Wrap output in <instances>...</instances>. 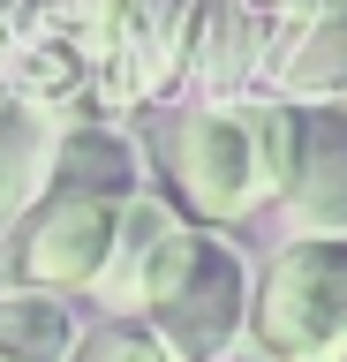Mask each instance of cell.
Segmentation results:
<instances>
[{"label": "cell", "mask_w": 347, "mask_h": 362, "mask_svg": "<svg viewBox=\"0 0 347 362\" xmlns=\"http://www.w3.org/2000/svg\"><path fill=\"white\" fill-rule=\"evenodd\" d=\"M151 174L189 226L227 234L257 219V204L272 197V98L166 113L151 129Z\"/></svg>", "instance_id": "obj_1"}, {"label": "cell", "mask_w": 347, "mask_h": 362, "mask_svg": "<svg viewBox=\"0 0 347 362\" xmlns=\"http://www.w3.org/2000/svg\"><path fill=\"white\" fill-rule=\"evenodd\" d=\"M136 325L159 339L174 362H227V347L249 325V272L242 249L211 226L174 219L151 242L136 272Z\"/></svg>", "instance_id": "obj_2"}, {"label": "cell", "mask_w": 347, "mask_h": 362, "mask_svg": "<svg viewBox=\"0 0 347 362\" xmlns=\"http://www.w3.org/2000/svg\"><path fill=\"white\" fill-rule=\"evenodd\" d=\"M91 76V113H143L182 90V0H38Z\"/></svg>", "instance_id": "obj_3"}, {"label": "cell", "mask_w": 347, "mask_h": 362, "mask_svg": "<svg viewBox=\"0 0 347 362\" xmlns=\"http://www.w3.org/2000/svg\"><path fill=\"white\" fill-rule=\"evenodd\" d=\"M242 332L264 362H347V234H295L249 279Z\"/></svg>", "instance_id": "obj_4"}, {"label": "cell", "mask_w": 347, "mask_h": 362, "mask_svg": "<svg viewBox=\"0 0 347 362\" xmlns=\"http://www.w3.org/2000/svg\"><path fill=\"white\" fill-rule=\"evenodd\" d=\"M114 226H121V197L46 181L38 204L23 211V226L8 234L0 287H38V294H61V302L69 294H91L106 257H114Z\"/></svg>", "instance_id": "obj_5"}, {"label": "cell", "mask_w": 347, "mask_h": 362, "mask_svg": "<svg viewBox=\"0 0 347 362\" xmlns=\"http://www.w3.org/2000/svg\"><path fill=\"white\" fill-rule=\"evenodd\" d=\"M272 197L295 234H347V106L272 98Z\"/></svg>", "instance_id": "obj_6"}, {"label": "cell", "mask_w": 347, "mask_h": 362, "mask_svg": "<svg viewBox=\"0 0 347 362\" xmlns=\"http://www.w3.org/2000/svg\"><path fill=\"white\" fill-rule=\"evenodd\" d=\"M264 98L279 106H340L347 98V0H264Z\"/></svg>", "instance_id": "obj_7"}, {"label": "cell", "mask_w": 347, "mask_h": 362, "mask_svg": "<svg viewBox=\"0 0 347 362\" xmlns=\"http://www.w3.org/2000/svg\"><path fill=\"white\" fill-rule=\"evenodd\" d=\"M46 181H69V189H98V197H136L143 189V151L121 136V121H69L53 136V166Z\"/></svg>", "instance_id": "obj_8"}, {"label": "cell", "mask_w": 347, "mask_h": 362, "mask_svg": "<svg viewBox=\"0 0 347 362\" xmlns=\"http://www.w3.org/2000/svg\"><path fill=\"white\" fill-rule=\"evenodd\" d=\"M53 121L46 113H30L16 90H0V249H8V234L23 226V211L38 204V189H46V166H53Z\"/></svg>", "instance_id": "obj_9"}, {"label": "cell", "mask_w": 347, "mask_h": 362, "mask_svg": "<svg viewBox=\"0 0 347 362\" xmlns=\"http://www.w3.org/2000/svg\"><path fill=\"white\" fill-rule=\"evenodd\" d=\"M83 325L61 294L38 287H0V362H69Z\"/></svg>", "instance_id": "obj_10"}, {"label": "cell", "mask_w": 347, "mask_h": 362, "mask_svg": "<svg viewBox=\"0 0 347 362\" xmlns=\"http://www.w3.org/2000/svg\"><path fill=\"white\" fill-rule=\"evenodd\" d=\"M69 362H174L159 347V339L143 332L136 317H106V325H91V332L76 339V355Z\"/></svg>", "instance_id": "obj_11"}, {"label": "cell", "mask_w": 347, "mask_h": 362, "mask_svg": "<svg viewBox=\"0 0 347 362\" xmlns=\"http://www.w3.org/2000/svg\"><path fill=\"white\" fill-rule=\"evenodd\" d=\"M16 8H23V0H0V23H8V16H16Z\"/></svg>", "instance_id": "obj_12"}, {"label": "cell", "mask_w": 347, "mask_h": 362, "mask_svg": "<svg viewBox=\"0 0 347 362\" xmlns=\"http://www.w3.org/2000/svg\"><path fill=\"white\" fill-rule=\"evenodd\" d=\"M0 45H8V23H0Z\"/></svg>", "instance_id": "obj_13"}]
</instances>
